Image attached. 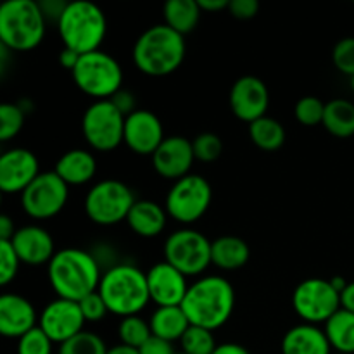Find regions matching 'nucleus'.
I'll use <instances>...</instances> for the list:
<instances>
[{
  "label": "nucleus",
  "mask_w": 354,
  "mask_h": 354,
  "mask_svg": "<svg viewBox=\"0 0 354 354\" xmlns=\"http://www.w3.org/2000/svg\"><path fill=\"white\" fill-rule=\"evenodd\" d=\"M64 48L80 55L100 50L107 31V21L102 9L86 0L69 2L57 23Z\"/></svg>",
  "instance_id": "nucleus-6"
},
{
  "label": "nucleus",
  "mask_w": 354,
  "mask_h": 354,
  "mask_svg": "<svg viewBox=\"0 0 354 354\" xmlns=\"http://www.w3.org/2000/svg\"><path fill=\"white\" fill-rule=\"evenodd\" d=\"M80 308H82V313L83 317H85V322H100L106 318L107 313H109V310H107L106 303H104L99 290H97V292L88 294L86 297H83V299L80 301Z\"/></svg>",
  "instance_id": "nucleus-40"
},
{
  "label": "nucleus",
  "mask_w": 354,
  "mask_h": 354,
  "mask_svg": "<svg viewBox=\"0 0 354 354\" xmlns=\"http://www.w3.org/2000/svg\"><path fill=\"white\" fill-rule=\"evenodd\" d=\"M351 90L354 92V76H351Z\"/></svg>",
  "instance_id": "nucleus-52"
},
{
  "label": "nucleus",
  "mask_w": 354,
  "mask_h": 354,
  "mask_svg": "<svg viewBox=\"0 0 354 354\" xmlns=\"http://www.w3.org/2000/svg\"><path fill=\"white\" fill-rule=\"evenodd\" d=\"M161 120L152 111L137 109L124 120V144L138 156H151L165 140Z\"/></svg>",
  "instance_id": "nucleus-17"
},
{
  "label": "nucleus",
  "mask_w": 354,
  "mask_h": 354,
  "mask_svg": "<svg viewBox=\"0 0 354 354\" xmlns=\"http://www.w3.org/2000/svg\"><path fill=\"white\" fill-rule=\"evenodd\" d=\"M147 283L151 301L158 308L182 306L189 290L187 277L169 263H156L147 272Z\"/></svg>",
  "instance_id": "nucleus-18"
},
{
  "label": "nucleus",
  "mask_w": 354,
  "mask_h": 354,
  "mask_svg": "<svg viewBox=\"0 0 354 354\" xmlns=\"http://www.w3.org/2000/svg\"><path fill=\"white\" fill-rule=\"evenodd\" d=\"M52 344L48 335L40 327H35L17 341V354H52Z\"/></svg>",
  "instance_id": "nucleus-38"
},
{
  "label": "nucleus",
  "mask_w": 354,
  "mask_h": 354,
  "mask_svg": "<svg viewBox=\"0 0 354 354\" xmlns=\"http://www.w3.org/2000/svg\"><path fill=\"white\" fill-rule=\"evenodd\" d=\"M211 244L207 237L194 228H180L168 235L165 242V261L175 266L185 277H197L211 263Z\"/></svg>",
  "instance_id": "nucleus-11"
},
{
  "label": "nucleus",
  "mask_w": 354,
  "mask_h": 354,
  "mask_svg": "<svg viewBox=\"0 0 354 354\" xmlns=\"http://www.w3.org/2000/svg\"><path fill=\"white\" fill-rule=\"evenodd\" d=\"M213 189L204 176L190 173L176 180L166 196L165 209L169 218L182 225H192L207 213Z\"/></svg>",
  "instance_id": "nucleus-9"
},
{
  "label": "nucleus",
  "mask_w": 354,
  "mask_h": 354,
  "mask_svg": "<svg viewBox=\"0 0 354 354\" xmlns=\"http://www.w3.org/2000/svg\"><path fill=\"white\" fill-rule=\"evenodd\" d=\"M118 335H120L121 344L130 346V348L140 349L149 339L152 337L151 324L140 318L138 315L135 317L121 318L120 327H118Z\"/></svg>",
  "instance_id": "nucleus-31"
},
{
  "label": "nucleus",
  "mask_w": 354,
  "mask_h": 354,
  "mask_svg": "<svg viewBox=\"0 0 354 354\" xmlns=\"http://www.w3.org/2000/svg\"><path fill=\"white\" fill-rule=\"evenodd\" d=\"M282 354H332V346L318 325L301 324L286 332Z\"/></svg>",
  "instance_id": "nucleus-22"
},
{
  "label": "nucleus",
  "mask_w": 354,
  "mask_h": 354,
  "mask_svg": "<svg viewBox=\"0 0 354 354\" xmlns=\"http://www.w3.org/2000/svg\"><path fill=\"white\" fill-rule=\"evenodd\" d=\"M182 310L190 325L218 330L230 320L235 310L234 286L223 277H201L187 290Z\"/></svg>",
  "instance_id": "nucleus-2"
},
{
  "label": "nucleus",
  "mask_w": 354,
  "mask_h": 354,
  "mask_svg": "<svg viewBox=\"0 0 354 354\" xmlns=\"http://www.w3.org/2000/svg\"><path fill=\"white\" fill-rule=\"evenodd\" d=\"M332 61L342 75H348L349 78L354 76V37H346L335 44Z\"/></svg>",
  "instance_id": "nucleus-39"
},
{
  "label": "nucleus",
  "mask_w": 354,
  "mask_h": 354,
  "mask_svg": "<svg viewBox=\"0 0 354 354\" xmlns=\"http://www.w3.org/2000/svg\"><path fill=\"white\" fill-rule=\"evenodd\" d=\"M176 354H185V353H176Z\"/></svg>",
  "instance_id": "nucleus-53"
},
{
  "label": "nucleus",
  "mask_w": 354,
  "mask_h": 354,
  "mask_svg": "<svg viewBox=\"0 0 354 354\" xmlns=\"http://www.w3.org/2000/svg\"><path fill=\"white\" fill-rule=\"evenodd\" d=\"M249 137L252 144L265 152L279 151L286 142V128L270 116H263L249 124Z\"/></svg>",
  "instance_id": "nucleus-30"
},
{
  "label": "nucleus",
  "mask_w": 354,
  "mask_h": 354,
  "mask_svg": "<svg viewBox=\"0 0 354 354\" xmlns=\"http://www.w3.org/2000/svg\"><path fill=\"white\" fill-rule=\"evenodd\" d=\"M37 311L31 301L19 294H3L0 297V334L17 339L33 330L37 325Z\"/></svg>",
  "instance_id": "nucleus-21"
},
{
  "label": "nucleus",
  "mask_w": 354,
  "mask_h": 354,
  "mask_svg": "<svg viewBox=\"0 0 354 354\" xmlns=\"http://www.w3.org/2000/svg\"><path fill=\"white\" fill-rule=\"evenodd\" d=\"M85 324L80 303L62 297L50 301L38 318V327L48 335L54 344L59 346L83 332Z\"/></svg>",
  "instance_id": "nucleus-14"
},
{
  "label": "nucleus",
  "mask_w": 354,
  "mask_h": 354,
  "mask_svg": "<svg viewBox=\"0 0 354 354\" xmlns=\"http://www.w3.org/2000/svg\"><path fill=\"white\" fill-rule=\"evenodd\" d=\"M251 249L248 242L235 235H223L211 244V263L225 272H234L248 265Z\"/></svg>",
  "instance_id": "nucleus-25"
},
{
  "label": "nucleus",
  "mask_w": 354,
  "mask_h": 354,
  "mask_svg": "<svg viewBox=\"0 0 354 354\" xmlns=\"http://www.w3.org/2000/svg\"><path fill=\"white\" fill-rule=\"evenodd\" d=\"M330 283H332V287H334L335 290H337L339 294L342 292V290L346 289V287H348V282H346V279L344 277H332L330 279Z\"/></svg>",
  "instance_id": "nucleus-51"
},
{
  "label": "nucleus",
  "mask_w": 354,
  "mask_h": 354,
  "mask_svg": "<svg viewBox=\"0 0 354 354\" xmlns=\"http://www.w3.org/2000/svg\"><path fill=\"white\" fill-rule=\"evenodd\" d=\"M324 330L335 353L354 354V313L341 308L325 324Z\"/></svg>",
  "instance_id": "nucleus-29"
},
{
  "label": "nucleus",
  "mask_w": 354,
  "mask_h": 354,
  "mask_svg": "<svg viewBox=\"0 0 354 354\" xmlns=\"http://www.w3.org/2000/svg\"><path fill=\"white\" fill-rule=\"evenodd\" d=\"M54 171L68 187L85 185L95 176L97 159L85 149H71L59 158Z\"/></svg>",
  "instance_id": "nucleus-23"
},
{
  "label": "nucleus",
  "mask_w": 354,
  "mask_h": 354,
  "mask_svg": "<svg viewBox=\"0 0 354 354\" xmlns=\"http://www.w3.org/2000/svg\"><path fill=\"white\" fill-rule=\"evenodd\" d=\"M335 354H342V353H335Z\"/></svg>",
  "instance_id": "nucleus-54"
},
{
  "label": "nucleus",
  "mask_w": 354,
  "mask_h": 354,
  "mask_svg": "<svg viewBox=\"0 0 354 354\" xmlns=\"http://www.w3.org/2000/svg\"><path fill=\"white\" fill-rule=\"evenodd\" d=\"M107 354H140L138 353V349L135 348H130V346H124V344H118V346H113V348H109V351Z\"/></svg>",
  "instance_id": "nucleus-50"
},
{
  "label": "nucleus",
  "mask_w": 354,
  "mask_h": 354,
  "mask_svg": "<svg viewBox=\"0 0 354 354\" xmlns=\"http://www.w3.org/2000/svg\"><path fill=\"white\" fill-rule=\"evenodd\" d=\"M201 10H207V12H218V10L228 9L230 0H197Z\"/></svg>",
  "instance_id": "nucleus-48"
},
{
  "label": "nucleus",
  "mask_w": 354,
  "mask_h": 354,
  "mask_svg": "<svg viewBox=\"0 0 354 354\" xmlns=\"http://www.w3.org/2000/svg\"><path fill=\"white\" fill-rule=\"evenodd\" d=\"M109 100L114 104V106H116V109L120 111L124 118H128L130 114H133L135 111L138 109L135 93L130 92V90H127V88H121L120 92L114 93Z\"/></svg>",
  "instance_id": "nucleus-42"
},
{
  "label": "nucleus",
  "mask_w": 354,
  "mask_h": 354,
  "mask_svg": "<svg viewBox=\"0 0 354 354\" xmlns=\"http://www.w3.org/2000/svg\"><path fill=\"white\" fill-rule=\"evenodd\" d=\"M187 54L185 37L166 24L147 28L133 45L135 66L147 76H168L182 66Z\"/></svg>",
  "instance_id": "nucleus-3"
},
{
  "label": "nucleus",
  "mask_w": 354,
  "mask_h": 354,
  "mask_svg": "<svg viewBox=\"0 0 354 354\" xmlns=\"http://www.w3.org/2000/svg\"><path fill=\"white\" fill-rule=\"evenodd\" d=\"M109 348L102 337H99L93 332H80L73 339L66 341L64 344L59 346L57 354H107Z\"/></svg>",
  "instance_id": "nucleus-33"
},
{
  "label": "nucleus",
  "mask_w": 354,
  "mask_h": 354,
  "mask_svg": "<svg viewBox=\"0 0 354 354\" xmlns=\"http://www.w3.org/2000/svg\"><path fill=\"white\" fill-rule=\"evenodd\" d=\"M80 57H82V55H80L78 52L71 50V48H64V50L61 52V55H59V62H61V66L64 69L73 71V69L76 68V64H78Z\"/></svg>",
  "instance_id": "nucleus-45"
},
{
  "label": "nucleus",
  "mask_w": 354,
  "mask_h": 354,
  "mask_svg": "<svg viewBox=\"0 0 354 354\" xmlns=\"http://www.w3.org/2000/svg\"><path fill=\"white\" fill-rule=\"evenodd\" d=\"M47 277L57 297L80 303L97 292L102 273L95 256L78 248H66L55 252L47 265Z\"/></svg>",
  "instance_id": "nucleus-1"
},
{
  "label": "nucleus",
  "mask_w": 354,
  "mask_h": 354,
  "mask_svg": "<svg viewBox=\"0 0 354 354\" xmlns=\"http://www.w3.org/2000/svg\"><path fill=\"white\" fill-rule=\"evenodd\" d=\"M24 111L19 104H2L0 106V140L7 142L16 137L24 124Z\"/></svg>",
  "instance_id": "nucleus-34"
},
{
  "label": "nucleus",
  "mask_w": 354,
  "mask_h": 354,
  "mask_svg": "<svg viewBox=\"0 0 354 354\" xmlns=\"http://www.w3.org/2000/svg\"><path fill=\"white\" fill-rule=\"evenodd\" d=\"M140 354H176L175 349H173V342L165 341V339H159L156 335H152L140 349H138Z\"/></svg>",
  "instance_id": "nucleus-43"
},
{
  "label": "nucleus",
  "mask_w": 354,
  "mask_h": 354,
  "mask_svg": "<svg viewBox=\"0 0 354 354\" xmlns=\"http://www.w3.org/2000/svg\"><path fill=\"white\" fill-rule=\"evenodd\" d=\"M201 12L203 10H201L197 0H168L162 7L166 26H169L183 37L196 30L201 19Z\"/></svg>",
  "instance_id": "nucleus-27"
},
{
  "label": "nucleus",
  "mask_w": 354,
  "mask_h": 354,
  "mask_svg": "<svg viewBox=\"0 0 354 354\" xmlns=\"http://www.w3.org/2000/svg\"><path fill=\"white\" fill-rule=\"evenodd\" d=\"M166 220H168V213L165 207L159 206L154 201L142 199L133 204L128 213L127 223L138 237L152 239L162 234L166 228Z\"/></svg>",
  "instance_id": "nucleus-24"
},
{
  "label": "nucleus",
  "mask_w": 354,
  "mask_h": 354,
  "mask_svg": "<svg viewBox=\"0 0 354 354\" xmlns=\"http://www.w3.org/2000/svg\"><path fill=\"white\" fill-rule=\"evenodd\" d=\"M259 3L258 0H230L228 3V12L235 17V19L248 21L258 14Z\"/></svg>",
  "instance_id": "nucleus-41"
},
{
  "label": "nucleus",
  "mask_w": 354,
  "mask_h": 354,
  "mask_svg": "<svg viewBox=\"0 0 354 354\" xmlns=\"http://www.w3.org/2000/svg\"><path fill=\"white\" fill-rule=\"evenodd\" d=\"M149 324H151L152 335L168 342L180 341L190 327V322L182 306L156 308Z\"/></svg>",
  "instance_id": "nucleus-26"
},
{
  "label": "nucleus",
  "mask_w": 354,
  "mask_h": 354,
  "mask_svg": "<svg viewBox=\"0 0 354 354\" xmlns=\"http://www.w3.org/2000/svg\"><path fill=\"white\" fill-rule=\"evenodd\" d=\"M325 130L337 138H349L354 135V104L346 99H334L325 104Z\"/></svg>",
  "instance_id": "nucleus-28"
},
{
  "label": "nucleus",
  "mask_w": 354,
  "mask_h": 354,
  "mask_svg": "<svg viewBox=\"0 0 354 354\" xmlns=\"http://www.w3.org/2000/svg\"><path fill=\"white\" fill-rule=\"evenodd\" d=\"M40 175L37 156L23 147L10 149L0 158V190L23 194Z\"/></svg>",
  "instance_id": "nucleus-16"
},
{
  "label": "nucleus",
  "mask_w": 354,
  "mask_h": 354,
  "mask_svg": "<svg viewBox=\"0 0 354 354\" xmlns=\"http://www.w3.org/2000/svg\"><path fill=\"white\" fill-rule=\"evenodd\" d=\"M38 3H40V9L41 12H44L45 19L59 23V19H61V16L64 14L69 2H62V0H41V2Z\"/></svg>",
  "instance_id": "nucleus-44"
},
{
  "label": "nucleus",
  "mask_w": 354,
  "mask_h": 354,
  "mask_svg": "<svg viewBox=\"0 0 354 354\" xmlns=\"http://www.w3.org/2000/svg\"><path fill=\"white\" fill-rule=\"evenodd\" d=\"M292 308L304 324H327L341 310V294L332 287L330 280L313 277L294 289Z\"/></svg>",
  "instance_id": "nucleus-12"
},
{
  "label": "nucleus",
  "mask_w": 354,
  "mask_h": 354,
  "mask_svg": "<svg viewBox=\"0 0 354 354\" xmlns=\"http://www.w3.org/2000/svg\"><path fill=\"white\" fill-rule=\"evenodd\" d=\"M21 265L23 263L14 245L9 241H0V286H9L16 279Z\"/></svg>",
  "instance_id": "nucleus-37"
},
{
  "label": "nucleus",
  "mask_w": 354,
  "mask_h": 354,
  "mask_svg": "<svg viewBox=\"0 0 354 354\" xmlns=\"http://www.w3.org/2000/svg\"><path fill=\"white\" fill-rule=\"evenodd\" d=\"M16 227H14V221L10 220L7 214L0 216V241H12L14 234H16Z\"/></svg>",
  "instance_id": "nucleus-46"
},
{
  "label": "nucleus",
  "mask_w": 354,
  "mask_h": 354,
  "mask_svg": "<svg viewBox=\"0 0 354 354\" xmlns=\"http://www.w3.org/2000/svg\"><path fill=\"white\" fill-rule=\"evenodd\" d=\"M341 308L354 313V282L348 283V287L341 292Z\"/></svg>",
  "instance_id": "nucleus-47"
},
{
  "label": "nucleus",
  "mask_w": 354,
  "mask_h": 354,
  "mask_svg": "<svg viewBox=\"0 0 354 354\" xmlns=\"http://www.w3.org/2000/svg\"><path fill=\"white\" fill-rule=\"evenodd\" d=\"M213 354H251L244 346L235 344V342H225V344H218Z\"/></svg>",
  "instance_id": "nucleus-49"
},
{
  "label": "nucleus",
  "mask_w": 354,
  "mask_h": 354,
  "mask_svg": "<svg viewBox=\"0 0 354 354\" xmlns=\"http://www.w3.org/2000/svg\"><path fill=\"white\" fill-rule=\"evenodd\" d=\"M45 19L35 0H7L0 6V41L12 52L37 48L45 37Z\"/></svg>",
  "instance_id": "nucleus-5"
},
{
  "label": "nucleus",
  "mask_w": 354,
  "mask_h": 354,
  "mask_svg": "<svg viewBox=\"0 0 354 354\" xmlns=\"http://www.w3.org/2000/svg\"><path fill=\"white\" fill-rule=\"evenodd\" d=\"M97 290L109 313L121 318L135 317L151 303L147 273L130 263H120L106 270Z\"/></svg>",
  "instance_id": "nucleus-4"
},
{
  "label": "nucleus",
  "mask_w": 354,
  "mask_h": 354,
  "mask_svg": "<svg viewBox=\"0 0 354 354\" xmlns=\"http://www.w3.org/2000/svg\"><path fill=\"white\" fill-rule=\"evenodd\" d=\"M69 187L55 171H45L21 194V207L35 220H48L64 209Z\"/></svg>",
  "instance_id": "nucleus-13"
},
{
  "label": "nucleus",
  "mask_w": 354,
  "mask_h": 354,
  "mask_svg": "<svg viewBox=\"0 0 354 354\" xmlns=\"http://www.w3.org/2000/svg\"><path fill=\"white\" fill-rule=\"evenodd\" d=\"M180 344L182 353L185 354H213L218 348L213 332L196 325H190L189 330L180 339Z\"/></svg>",
  "instance_id": "nucleus-32"
},
{
  "label": "nucleus",
  "mask_w": 354,
  "mask_h": 354,
  "mask_svg": "<svg viewBox=\"0 0 354 354\" xmlns=\"http://www.w3.org/2000/svg\"><path fill=\"white\" fill-rule=\"evenodd\" d=\"M10 244L16 249L21 263L28 266L48 265L57 252L52 235L38 225L17 228Z\"/></svg>",
  "instance_id": "nucleus-20"
},
{
  "label": "nucleus",
  "mask_w": 354,
  "mask_h": 354,
  "mask_svg": "<svg viewBox=\"0 0 354 354\" xmlns=\"http://www.w3.org/2000/svg\"><path fill=\"white\" fill-rule=\"evenodd\" d=\"M137 203L133 190L120 180L107 178L97 182L85 197V213L95 225L113 227L128 218Z\"/></svg>",
  "instance_id": "nucleus-8"
},
{
  "label": "nucleus",
  "mask_w": 354,
  "mask_h": 354,
  "mask_svg": "<svg viewBox=\"0 0 354 354\" xmlns=\"http://www.w3.org/2000/svg\"><path fill=\"white\" fill-rule=\"evenodd\" d=\"M294 114H296V120L304 127H317V124L324 123L325 104L318 97H303L297 100Z\"/></svg>",
  "instance_id": "nucleus-35"
},
{
  "label": "nucleus",
  "mask_w": 354,
  "mask_h": 354,
  "mask_svg": "<svg viewBox=\"0 0 354 354\" xmlns=\"http://www.w3.org/2000/svg\"><path fill=\"white\" fill-rule=\"evenodd\" d=\"M76 86L95 100H109L121 90L123 69L111 54L102 50L83 54L71 71Z\"/></svg>",
  "instance_id": "nucleus-7"
},
{
  "label": "nucleus",
  "mask_w": 354,
  "mask_h": 354,
  "mask_svg": "<svg viewBox=\"0 0 354 354\" xmlns=\"http://www.w3.org/2000/svg\"><path fill=\"white\" fill-rule=\"evenodd\" d=\"M192 142L180 135L166 137L158 151L152 154V166L156 173L166 180H180L190 175V168L194 165Z\"/></svg>",
  "instance_id": "nucleus-19"
},
{
  "label": "nucleus",
  "mask_w": 354,
  "mask_h": 354,
  "mask_svg": "<svg viewBox=\"0 0 354 354\" xmlns=\"http://www.w3.org/2000/svg\"><path fill=\"white\" fill-rule=\"evenodd\" d=\"M192 149L194 156H196L197 161L203 162H213L223 152V142L218 137L216 133H211V131H204L199 133L192 140Z\"/></svg>",
  "instance_id": "nucleus-36"
},
{
  "label": "nucleus",
  "mask_w": 354,
  "mask_h": 354,
  "mask_svg": "<svg viewBox=\"0 0 354 354\" xmlns=\"http://www.w3.org/2000/svg\"><path fill=\"white\" fill-rule=\"evenodd\" d=\"M124 120L111 100H95L86 107L82 131L86 144L97 152H111L124 140Z\"/></svg>",
  "instance_id": "nucleus-10"
},
{
  "label": "nucleus",
  "mask_w": 354,
  "mask_h": 354,
  "mask_svg": "<svg viewBox=\"0 0 354 354\" xmlns=\"http://www.w3.org/2000/svg\"><path fill=\"white\" fill-rule=\"evenodd\" d=\"M228 102L235 118L251 124L252 121L266 116L270 106L268 86L258 76H242L232 85Z\"/></svg>",
  "instance_id": "nucleus-15"
}]
</instances>
